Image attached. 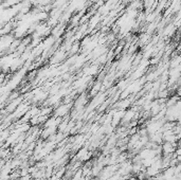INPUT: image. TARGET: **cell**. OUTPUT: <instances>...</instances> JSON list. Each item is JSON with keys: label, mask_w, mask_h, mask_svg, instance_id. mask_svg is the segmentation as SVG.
<instances>
[{"label": "cell", "mask_w": 181, "mask_h": 180, "mask_svg": "<svg viewBox=\"0 0 181 180\" xmlns=\"http://www.w3.org/2000/svg\"><path fill=\"white\" fill-rule=\"evenodd\" d=\"M72 107V103L69 104H62L59 107H56L53 111V117L55 118H64L65 116L68 115L70 108Z\"/></svg>", "instance_id": "1"}, {"label": "cell", "mask_w": 181, "mask_h": 180, "mask_svg": "<svg viewBox=\"0 0 181 180\" xmlns=\"http://www.w3.org/2000/svg\"><path fill=\"white\" fill-rule=\"evenodd\" d=\"M65 51H56L55 55H53V57L51 59V63L52 64H56V63H59V61H62L64 59H65Z\"/></svg>", "instance_id": "2"}, {"label": "cell", "mask_w": 181, "mask_h": 180, "mask_svg": "<svg viewBox=\"0 0 181 180\" xmlns=\"http://www.w3.org/2000/svg\"><path fill=\"white\" fill-rule=\"evenodd\" d=\"M178 101H180L179 100V96L178 94H175V96H172L171 98H167L166 100H165V102H164V105H165V107H171V106H174L175 104L178 102Z\"/></svg>", "instance_id": "3"}, {"label": "cell", "mask_w": 181, "mask_h": 180, "mask_svg": "<svg viewBox=\"0 0 181 180\" xmlns=\"http://www.w3.org/2000/svg\"><path fill=\"white\" fill-rule=\"evenodd\" d=\"M101 90H102V83H101V82H96L94 85H93L92 88H91L90 96H95L96 94L99 93V91H101Z\"/></svg>", "instance_id": "4"}, {"label": "cell", "mask_w": 181, "mask_h": 180, "mask_svg": "<svg viewBox=\"0 0 181 180\" xmlns=\"http://www.w3.org/2000/svg\"><path fill=\"white\" fill-rule=\"evenodd\" d=\"M68 123H69V121H68L67 119H64L60 121V123L57 125V131H59V133H64V131L66 130V128H67V125Z\"/></svg>", "instance_id": "5"}, {"label": "cell", "mask_w": 181, "mask_h": 180, "mask_svg": "<svg viewBox=\"0 0 181 180\" xmlns=\"http://www.w3.org/2000/svg\"><path fill=\"white\" fill-rule=\"evenodd\" d=\"M149 38H151V35L149 34H147V33H144V34H142L141 36H140V44L141 46H144V44H147V42L149 41Z\"/></svg>", "instance_id": "6"}, {"label": "cell", "mask_w": 181, "mask_h": 180, "mask_svg": "<svg viewBox=\"0 0 181 180\" xmlns=\"http://www.w3.org/2000/svg\"><path fill=\"white\" fill-rule=\"evenodd\" d=\"M79 51V41H74L73 44H72L71 49H70L69 53L72 54V55H74V54H76Z\"/></svg>", "instance_id": "7"}, {"label": "cell", "mask_w": 181, "mask_h": 180, "mask_svg": "<svg viewBox=\"0 0 181 180\" xmlns=\"http://www.w3.org/2000/svg\"><path fill=\"white\" fill-rule=\"evenodd\" d=\"M127 86H128V82L125 80H123V81H120V82L118 83L116 88H118L119 90H121V91H123V90H125V89L127 88Z\"/></svg>", "instance_id": "8"}, {"label": "cell", "mask_w": 181, "mask_h": 180, "mask_svg": "<svg viewBox=\"0 0 181 180\" xmlns=\"http://www.w3.org/2000/svg\"><path fill=\"white\" fill-rule=\"evenodd\" d=\"M158 98L159 99H167L170 96V90L168 89H165V90H160L158 91Z\"/></svg>", "instance_id": "9"}, {"label": "cell", "mask_w": 181, "mask_h": 180, "mask_svg": "<svg viewBox=\"0 0 181 180\" xmlns=\"http://www.w3.org/2000/svg\"><path fill=\"white\" fill-rule=\"evenodd\" d=\"M128 180H138V179H137V177H136L135 175H131L129 178H128Z\"/></svg>", "instance_id": "10"}, {"label": "cell", "mask_w": 181, "mask_h": 180, "mask_svg": "<svg viewBox=\"0 0 181 180\" xmlns=\"http://www.w3.org/2000/svg\"><path fill=\"white\" fill-rule=\"evenodd\" d=\"M89 1H90L91 3H93V4H94V3H96L98 1H100V0H89Z\"/></svg>", "instance_id": "11"}]
</instances>
